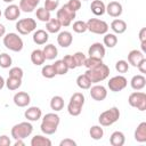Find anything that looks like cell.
<instances>
[{"mask_svg": "<svg viewBox=\"0 0 146 146\" xmlns=\"http://www.w3.org/2000/svg\"><path fill=\"white\" fill-rule=\"evenodd\" d=\"M125 143L124 133L121 131H114L110 137V144L112 146H123Z\"/></svg>", "mask_w": 146, "mask_h": 146, "instance_id": "obj_25", "label": "cell"}, {"mask_svg": "<svg viewBox=\"0 0 146 146\" xmlns=\"http://www.w3.org/2000/svg\"><path fill=\"white\" fill-rule=\"evenodd\" d=\"M128 103L131 107H135L139 111H145L146 110V94L141 91H135L130 94L128 98Z\"/></svg>", "mask_w": 146, "mask_h": 146, "instance_id": "obj_9", "label": "cell"}, {"mask_svg": "<svg viewBox=\"0 0 146 146\" xmlns=\"http://www.w3.org/2000/svg\"><path fill=\"white\" fill-rule=\"evenodd\" d=\"M122 11H123L122 5L120 2H117V1H111L106 6V13L111 17H119V16H121Z\"/></svg>", "mask_w": 146, "mask_h": 146, "instance_id": "obj_16", "label": "cell"}, {"mask_svg": "<svg viewBox=\"0 0 146 146\" xmlns=\"http://www.w3.org/2000/svg\"><path fill=\"white\" fill-rule=\"evenodd\" d=\"M2 1H3V2H7V3H11L14 0H2Z\"/></svg>", "mask_w": 146, "mask_h": 146, "instance_id": "obj_56", "label": "cell"}, {"mask_svg": "<svg viewBox=\"0 0 146 146\" xmlns=\"http://www.w3.org/2000/svg\"><path fill=\"white\" fill-rule=\"evenodd\" d=\"M39 3H40V0H21L19 8L24 13H32Z\"/></svg>", "mask_w": 146, "mask_h": 146, "instance_id": "obj_23", "label": "cell"}, {"mask_svg": "<svg viewBox=\"0 0 146 146\" xmlns=\"http://www.w3.org/2000/svg\"><path fill=\"white\" fill-rule=\"evenodd\" d=\"M137 68L140 71V73H146V58H144L138 65H137Z\"/></svg>", "mask_w": 146, "mask_h": 146, "instance_id": "obj_50", "label": "cell"}, {"mask_svg": "<svg viewBox=\"0 0 146 146\" xmlns=\"http://www.w3.org/2000/svg\"><path fill=\"white\" fill-rule=\"evenodd\" d=\"M5 34H6V27H5L3 24L0 23V38L5 36Z\"/></svg>", "mask_w": 146, "mask_h": 146, "instance_id": "obj_52", "label": "cell"}, {"mask_svg": "<svg viewBox=\"0 0 146 146\" xmlns=\"http://www.w3.org/2000/svg\"><path fill=\"white\" fill-rule=\"evenodd\" d=\"M90 10L95 16H102L106 13V6L102 0H94L91 1Z\"/></svg>", "mask_w": 146, "mask_h": 146, "instance_id": "obj_21", "label": "cell"}, {"mask_svg": "<svg viewBox=\"0 0 146 146\" xmlns=\"http://www.w3.org/2000/svg\"><path fill=\"white\" fill-rule=\"evenodd\" d=\"M62 29V24L58 18H50L46 24V30L48 33H58Z\"/></svg>", "mask_w": 146, "mask_h": 146, "instance_id": "obj_28", "label": "cell"}, {"mask_svg": "<svg viewBox=\"0 0 146 146\" xmlns=\"http://www.w3.org/2000/svg\"><path fill=\"white\" fill-rule=\"evenodd\" d=\"M135 139L138 143L146 141V122H141L135 130Z\"/></svg>", "mask_w": 146, "mask_h": 146, "instance_id": "obj_27", "label": "cell"}, {"mask_svg": "<svg viewBox=\"0 0 146 146\" xmlns=\"http://www.w3.org/2000/svg\"><path fill=\"white\" fill-rule=\"evenodd\" d=\"M100 64H103V59L95 58V57H88V58H86L83 66H86L87 68H95V67L99 66Z\"/></svg>", "mask_w": 146, "mask_h": 146, "instance_id": "obj_40", "label": "cell"}, {"mask_svg": "<svg viewBox=\"0 0 146 146\" xmlns=\"http://www.w3.org/2000/svg\"><path fill=\"white\" fill-rule=\"evenodd\" d=\"M50 107L55 112L62 111L64 108V98L62 96H54L50 100Z\"/></svg>", "mask_w": 146, "mask_h": 146, "instance_id": "obj_32", "label": "cell"}, {"mask_svg": "<svg viewBox=\"0 0 146 146\" xmlns=\"http://www.w3.org/2000/svg\"><path fill=\"white\" fill-rule=\"evenodd\" d=\"M31 102V97L25 91H18L14 96V104L18 107H26Z\"/></svg>", "mask_w": 146, "mask_h": 146, "instance_id": "obj_14", "label": "cell"}, {"mask_svg": "<svg viewBox=\"0 0 146 146\" xmlns=\"http://www.w3.org/2000/svg\"><path fill=\"white\" fill-rule=\"evenodd\" d=\"M1 15H2V13H1V10H0V17H1Z\"/></svg>", "mask_w": 146, "mask_h": 146, "instance_id": "obj_57", "label": "cell"}, {"mask_svg": "<svg viewBox=\"0 0 146 146\" xmlns=\"http://www.w3.org/2000/svg\"><path fill=\"white\" fill-rule=\"evenodd\" d=\"M73 58H74V62H75V65L76 67H80V66H83L84 65V62H86V55L81 51H76L74 55H73Z\"/></svg>", "mask_w": 146, "mask_h": 146, "instance_id": "obj_43", "label": "cell"}, {"mask_svg": "<svg viewBox=\"0 0 146 146\" xmlns=\"http://www.w3.org/2000/svg\"><path fill=\"white\" fill-rule=\"evenodd\" d=\"M11 137L16 140V139H25L26 137L31 136V133L33 132V125L25 121V122H21L15 124L11 128Z\"/></svg>", "mask_w": 146, "mask_h": 146, "instance_id": "obj_5", "label": "cell"}, {"mask_svg": "<svg viewBox=\"0 0 146 146\" xmlns=\"http://www.w3.org/2000/svg\"><path fill=\"white\" fill-rule=\"evenodd\" d=\"M3 44H5V47L7 49H9L11 51H15V52L21 51L23 49V47H24L22 38L17 33H14V32L5 34V36H3Z\"/></svg>", "mask_w": 146, "mask_h": 146, "instance_id": "obj_6", "label": "cell"}, {"mask_svg": "<svg viewBox=\"0 0 146 146\" xmlns=\"http://www.w3.org/2000/svg\"><path fill=\"white\" fill-rule=\"evenodd\" d=\"M72 29L75 33H84L86 31H88L87 23L83 22V21H75L72 25Z\"/></svg>", "mask_w": 146, "mask_h": 146, "instance_id": "obj_41", "label": "cell"}, {"mask_svg": "<svg viewBox=\"0 0 146 146\" xmlns=\"http://www.w3.org/2000/svg\"><path fill=\"white\" fill-rule=\"evenodd\" d=\"M46 58L43 55V51L41 49H35L31 52V62L35 65V66H40L44 63Z\"/></svg>", "mask_w": 146, "mask_h": 146, "instance_id": "obj_29", "label": "cell"}, {"mask_svg": "<svg viewBox=\"0 0 146 146\" xmlns=\"http://www.w3.org/2000/svg\"><path fill=\"white\" fill-rule=\"evenodd\" d=\"M35 29H36V22L33 18H22L16 23V30L18 31V33L23 35L30 34L31 32L35 31Z\"/></svg>", "mask_w": 146, "mask_h": 146, "instance_id": "obj_10", "label": "cell"}, {"mask_svg": "<svg viewBox=\"0 0 146 146\" xmlns=\"http://www.w3.org/2000/svg\"><path fill=\"white\" fill-rule=\"evenodd\" d=\"M58 6H59V0H46L43 8L47 9L48 11H52V10L57 9Z\"/></svg>", "mask_w": 146, "mask_h": 146, "instance_id": "obj_44", "label": "cell"}, {"mask_svg": "<svg viewBox=\"0 0 146 146\" xmlns=\"http://www.w3.org/2000/svg\"><path fill=\"white\" fill-rule=\"evenodd\" d=\"M14 145H15V146H24L25 143L23 141V139H16V141H15Z\"/></svg>", "mask_w": 146, "mask_h": 146, "instance_id": "obj_53", "label": "cell"}, {"mask_svg": "<svg viewBox=\"0 0 146 146\" xmlns=\"http://www.w3.org/2000/svg\"><path fill=\"white\" fill-rule=\"evenodd\" d=\"M41 74L46 79H52L55 75H57L56 74V71H55V68L52 66V64L51 65H44L42 67V70H41Z\"/></svg>", "mask_w": 146, "mask_h": 146, "instance_id": "obj_38", "label": "cell"}, {"mask_svg": "<svg viewBox=\"0 0 146 146\" xmlns=\"http://www.w3.org/2000/svg\"><path fill=\"white\" fill-rule=\"evenodd\" d=\"M76 84L80 89H83V90H87L91 87V81L90 79L87 76V74H80L78 78H76Z\"/></svg>", "mask_w": 146, "mask_h": 146, "instance_id": "obj_31", "label": "cell"}, {"mask_svg": "<svg viewBox=\"0 0 146 146\" xmlns=\"http://www.w3.org/2000/svg\"><path fill=\"white\" fill-rule=\"evenodd\" d=\"M7 21H16L19 15H21V8L19 6L17 5H14V3H10L6 9H5V13H3Z\"/></svg>", "mask_w": 146, "mask_h": 146, "instance_id": "obj_15", "label": "cell"}, {"mask_svg": "<svg viewBox=\"0 0 146 146\" xmlns=\"http://www.w3.org/2000/svg\"><path fill=\"white\" fill-rule=\"evenodd\" d=\"M24 116L27 121H38L42 116V111L36 106H31L24 112Z\"/></svg>", "mask_w": 146, "mask_h": 146, "instance_id": "obj_19", "label": "cell"}, {"mask_svg": "<svg viewBox=\"0 0 146 146\" xmlns=\"http://www.w3.org/2000/svg\"><path fill=\"white\" fill-rule=\"evenodd\" d=\"M32 38H33V42H34V43L41 46V44H46V42H47L48 39H49V34H48L47 31L40 29V30L34 31Z\"/></svg>", "mask_w": 146, "mask_h": 146, "instance_id": "obj_22", "label": "cell"}, {"mask_svg": "<svg viewBox=\"0 0 146 146\" xmlns=\"http://www.w3.org/2000/svg\"><path fill=\"white\" fill-rule=\"evenodd\" d=\"M22 86V79L15 78V76H9L6 80V87L9 90H17Z\"/></svg>", "mask_w": 146, "mask_h": 146, "instance_id": "obj_34", "label": "cell"}, {"mask_svg": "<svg viewBox=\"0 0 146 146\" xmlns=\"http://www.w3.org/2000/svg\"><path fill=\"white\" fill-rule=\"evenodd\" d=\"M76 13L73 11L66 3L60 7V9L57 10V18L60 22L62 26H70L72 21L75 18Z\"/></svg>", "mask_w": 146, "mask_h": 146, "instance_id": "obj_7", "label": "cell"}, {"mask_svg": "<svg viewBox=\"0 0 146 146\" xmlns=\"http://www.w3.org/2000/svg\"><path fill=\"white\" fill-rule=\"evenodd\" d=\"M140 43H141V50H143V52H146V41L140 42Z\"/></svg>", "mask_w": 146, "mask_h": 146, "instance_id": "obj_55", "label": "cell"}, {"mask_svg": "<svg viewBox=\"0 0 146 146\" xmlns=\"http://www.w3.org/2000/svg\"><path fill=\"white\" fill-rule=\"evenodd\" d=\"M119 119H120V111L117 107L113 106L100 113V115L98 116V122L103 127H110L113 123H115Z\"/></svg>", "mask_w": 146, "mask_h": 146, "instance_id": "obj_4", "label": "cell"}, {"mask_svg": "<svg viewBox=\"0 0 146 146\" xmlns=\"http://www.w3.org/2000/svg\"><path fill=\"white\" fill-rule=\"evenodd\" d=\"M105 46L100 42H95L92 43L89 49H88V55L89 57H95V58H99L103 59L105 57Z\"/></svg>", "mask_w": 146, "mask_h": 146, "instance_id": "obj_13", "label": "cell"}, {"mask_svg": "<svg viewBox=\"0 0 146 146\" xmlns=\"http://www.w3.org/2000/svg\"><path fill=\"white\" fill-rule=\"evenodd\" d=\"M13 64V59L10 57V55L6 54V52H2L0 54V67L2 68H9Z\"/></svg>", "mask_w": 146, "mask_h": 146, "instance_id": "obj_39", "label": "cell"}, {"mask_svg": "<svg viewBox=\"0 0 146 146\" xmlns=\"http://www.w3.org/2000/svg\"><path fill=\"white\" fill-rule=\"evenodd\" d=\"M42 51H43L44 58L48 59V60H52V59H55L58 56V50H57L56 46H54L52 43L46 44L44 48L42 49Z\"/></svg>", "mask_w": 146, "mask_h": 146, "instance_id": "obj_26", "label": "cell"}, {"mask_svg": "<svg viewBox=\"0 0 146 146\" xmlns=\"http://www.w3.org/2000/svg\"><path fill=\"white\" fill-rule=\"evenodd\" d=\"M59 146H76V143L71 138H65L59 143Z\"/></svg>", "mask_w": 146, "mask_h": 146, "instance_id": "obj_48", "label": "cell"}, {"mask_svg": "<svg viewBox=\"0 0 146 146\" xmlns=\"http://www.w3.org/2000/svg\"><path fill=\"white\" fill-rule=\"evenodd\" d=\"M130 86L133 90L138 91V90H141L145 88L146 86V78L143 75V74H137V75H133L131 81H130Z\"/></svg>", "mask_w": 146, "mask_h": 146, "instance_id": "obj_20", "label": "cell"}, {"mask_svg": "<svg viewBox=\"0 0 146 146\" xmlns=\"http://www.w3.org/2000/svg\"><path fill=\"white\" fill-rule=\"evenodd\" d=\"M139 40H140V42L146 41V27H143L139 31Z\"/></svg>", "mask_w": 146, "mask_h": 146, "instance_id": "obj_51", "label": "cell"}, {"mask_svg": "<svg viewBox=\"0 0 146 146\" xmlns=\"http://www.w3.org/2000/svg\"><path fill=\"white\" fill-rule=\"evenodd\" d=\"M127 84H128V80L123 75H115V76L111 78L107 82L110 90L113 92H119V91L123 90L127 87Z\"/></svg>", "mask_w": 146, "mask_h": 146, "instance_id": "obj_11", "label": "cell"}, {"mask_svg": "<svg viewBox=\"0 0 146 146\" xmlns=\"http://www.w3.org/2000/svg\"><path fill=\"white\" fill-rule=\"evenodd\" d=\"M111 29H112V31L114 32V34H122V33H124L125 30H127V23H125L123 19L116 18V19L112 21V23H111Z\"/></svg>", "mask_w": 146, "mask_h": 146, "instance_id": "obj_24", "label": "cell"}, {"mask_svg": "<svg viewBox=\"0 0 146 146\" xmlns=\"http://www.w3.org/2000/svg\"><path fill=\"white\" fill-rule=\"evenodd\" d=\"M145 58L144 56V52L140 51V50H137V49H133L131 50L129 54H128V63L130 65H132L133 67H137V65Z\"/></svg>", "mask_w": 146, "mask_h": 146, "instance_id": "obj_18", "label": "cell"}, {"mask_svg": "<svg viewBox=\"0 0 146 146\" xmlns=\"http://www.w3.org/2000/svg\"><path fill=\"white\" fill-rule=\"evenodd\" d=\"M89 135L94 140H99L104 136V130L100 125H92L89 130Z\"/></svg>", "mask_w": 146, "mask_h": 146, "instance_id": "obj_36", "label": "cell"}, {"mask_svg": "<svg viewBox=\"0 0 146 146\" xmlns=\"http://www.w3.org/2000/svg\"><path fill=\"white\" fill-rule=\"evenodd\" d=\"M84 95L82 92H74L68 102L67 112L72 116H78L82 112V107L84 105Z\"/></svg>", "mask_w": 146, "mask_h": 146, "instance_id": "obj_3", "label": "cell"}, {"mask_svg": "<svg viewBox=\"0 0 146 146\" xmlns=\"http://www.w3.org/2000/svg\"><path fill=\"white\" fill-rule=\"evenodd\" d=\"M90 96L96 102H102L104 100L106 97H107V90L104 86H99V84H96L94 87H90Z\"/></svg>", "mask_w": 146, "mask_h": 146, "instance_id": "obj_12", "label": "cell"}, {"mask_svg": "<svg viewBox=\"0 0 146 146\" xmlns=\"http://www.w3.org/2000/svg\"><path fill=\"white\" fill-rule=\"evenodd\" d=\"M59 122H60V119L56 113H47L42 117L40 129L44 135H54L57 131Z\"/></svg>", "mask_w": 146, "mask_h": 146, "instance_id": "obj_1", "label": "cell"}, {"mask_svg": "<svg viewBox=\"0 0 146 146\" xmlns=\"http://www.w3.org/2000/svg\"><path fill=\"white\" fill-rule=\"evenodd\" d=\"M73 11H78L80 8H81V0H70L67 3H66Z\"/></svg>", "mask_w": 146, "mask_h": 146, "instance_id": "obj_47", "label": "cell"}, {"mask_svg": "<svg viewBox=\"0 0 146 146\" xmlns=\"http://www.w3.org/2000/svg\"><path fill=\"white\" fill-rule=\"evenodd\" d=\"M52 66H54V68H55L57 75H65V74L67 73V71H68V67H67V65L64 63L63 59L56 60V62L52 64Z\"/></svg>", "mask_w": 146, "mask_h": 146, "instance_id": "obj_33", "label": "cell"}, {"mask_svg": "<svg viewBox=\"0 0 146 146\" xmlns=\"http://www.w3.org/2000/svg\"><path fill=\"white\" fill-rule=\"evenodd\" d=\"M87 23V29L88 31H90L91 33L95 34H105L108 31V24L99 18H90L88 19Z\"/></svg>", "mask_w": 146, "mask_h": 146, "instance_id": "obj_8", "label": "cell"}, {"mask_svg": "<svg viewBox=\"0 0 146 146\" xmlns=\"http://www.w3.org/2000/svg\"><path fill=\"white\" fill-rule=\"evenodd\" d=\"M35 15H36V18H38L39 21H41V22H46V23L51 18V17H50V11H48V10L44 9L43 7L38 8Z\"/></svg>", "mask_w": 146, "mask_h": 146, "instance_id": "obj_37", "label": "cell"}, {"mask_svg": "<svg viewBox=\"0 0 146 146\" xmlns=\"http://www.w3.org/2000/svg\"><path fill=\"white\" fill-rule=\"evenodd\" d=\"M73 42V36H72V33L68 32V31H62L59 32L58 36H57V43L63 47V48H67L72 44Z\"/></svg>", "mask_w": 146, "mask_h": 146, "instance_id": "obj_17", "label": "cell"}, {"mask_svg": "<svg viewBox=\"0 0 146 146\" xmlns=\"http://www.w3.org/2000/svg\"><path fill=\"white\" fill-rule=\"evenodd\" d=\"M5 84H6V81H5V79H3V78L0 75V90H1V89L5 87Z\"/></svg>", "mask_w": 146, "mask_h": 146, "instance_id": "obj_54", "label": "cell"}, {"mask_svg": "<svg viewBox=\"0 0 146 146\" xmlns=\"http://www.w3.org/2000/svg\"><path fill=\"white\" fill-rule=\"evenodd\" d=\"M23 75H24V72H23V70H22L21 67H18V66L11 67V68L9 70V76H15V78L22 79Z\"/></svg>", "mask_w": 146, "mask_h": 146, "instance_id": "obj_46", "label": "cell"}, {"mask_svg": "<svg viewBox=\"0 0 146 146\" xmlns=\"http://www.w3.org/2000/svg\"><path fill=\"white\" fill-rule=\"evenodd\" d=\"M86 74L90 79L91 83H98L107 79V76L110 75V67L103 63L95 68H87Z\"/></svg>", "mask_w": 146, "mask_h": 146, "instance_id": "obj_2", "label": "cell"}, {"mask_svg": "<svg viewBox=\"0 0 146 146\" xmlns=\"http://www.w3.org/2000/svg\"><path fill=\"white\" fill-rule=\"evenodd\" d=\"M31 146H51V140L41 135H35L31 139Z\"/></svg>", "mask_w": 146, "mask_h": 146, "instance_id": "obj_30", "label": "cell"}, {"mask_svg": "<svg viewBox=\"0 0 146 146\" xmlns=\"http://www.w3.org/2000/svg\"><path fill=\"white\" fill-rule=\"evenodd\" d=\"M0 146H10V138L6 135L0 136Z\"/></svg>", "mask_w": 146, "mask_h": 146, "instance_id": "obj_49", "label": "cell"}, {"mask_svg": "<svg viewBox=\"0 0 146 146\" xmlns=\"http://www.w3.org/2000/svg\"><path fill=\"white\" fill-rule=\"evenodd\" d=\"M103 41H104V46H106L107 48H114L117 43V36L114 33H105Z\"/></svg>", "mask_w": 146, "mask_h": 146, "instance_id": "obj_35", "label": "cell"}, {"mask_svg": "<svg viewBox=\"0 0 146 146\" xmlns=\"http://www.w3.org/2000/svg\"><path fill=\"white\" fill-rule=\"evenodd\" d=\"M83 1H88V0H83Z\"/></svg>", "mask_w": 146, "mask_h": 146, "instance_id": "obj_58", "label": "cell"}, {"mask_svg": "<svg viewBox=\"0 0 146 146\" xmlns=\"http://www.w3.org/2000/svg\"><path fill=\"white\" fill-rule=\"evenodd\" d=\"M63 60H64V63L67 65L68 70H74V68H76V65H75L73 55H66V56H64Z\"/></svg>", "mask_w": 146, "mask_h": 146, "instance_id": "obj_45", "label": "cell"}, {"mask_svg": "<svg viewBox=\"0 0 146 146\" xmlns=\"http://www.w3.org/2000/svg\"><path fill=\"white\" fill-rule=\"evenodd\" d=\"M115 70L119 73H127L128 70H129V63L127 60H124V59H120L115 64Z\"/></svg>", "mask_w": 146, "mask_h": 146, "instance_id": "obj_42", "label": "cell"}]
</instances>
